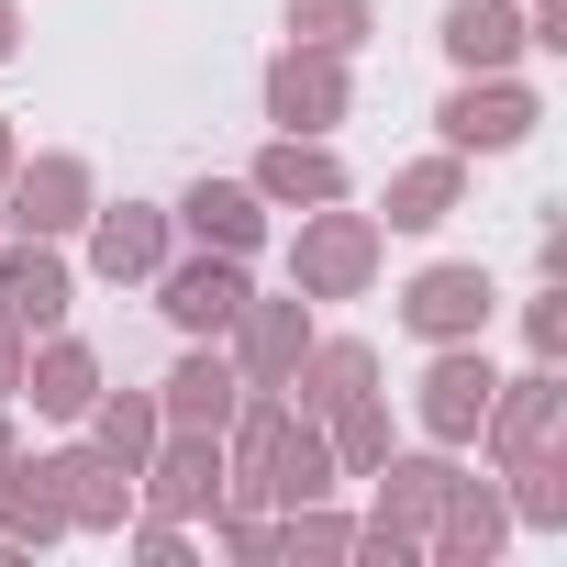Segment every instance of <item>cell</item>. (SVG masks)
<instances>
[{
  "instance_id": "f1b7e54d",
  "label": "cell",
  "mask_w": 567,
  "mask_h": 567,
  "mask_svg": "<svg viewBox=\"0 0 567 567\" xmlns=\"http://www.w3.org/2000/svg\"><path fill=\"white\" fill-rule=\"evenodd\" d=\"M523 346L545 368H567V278H545V301H523Z\"/></svg>"
},
{
  "instance_id": "ba28073f",
  "label": "cell",
  "mask_w": 567,
  "mask_h": 567,
  "mask_svg": "<svg viewBox=\"0 0 567 567\" xmlns=\"http://www.w3.org/2000/svg\"><path fill=\"white\" fill-rule=\"evenodd\" d=\"M323 323H312V301L290 290V301H256L245 290V312L223 323V357H234V379L245 390H290V368H301V346H312Z\"/></svg>"
},
{
  "instance_id": "7402d4cb",
  "label": "cell",
  "mask_w": 567,
  "mask_h": 567,
  "mask_svg": "<svg viewBox=\"0 0 567 567\" xmlns=\"http://www.w3.org/2000/svg\"><path fill=\"white\" fill-rule=\"evenodd\" d=\"M434 45L456 56V79L512 68V56H523V0H445V34H434Z\"/></svg>"
},
{
  "instance_id": "e0dca14e",
  "label": "cell",
  "mask_w": 567,
  "mask_h": 567,
  "mask_svg": "<svg viewBox=\"0 0 567 567\" xmlns=\"http://www.w3.org/2000/svg\"><path fill=\"white\" fill-rule=\"evenodd\" d=\"M56 501H68V534H123L134 523V467H112L101 445H56Z\"/></svg>"
},
{
  "instance_id": "d4e9b609",
  "label": "cell",
  "mask_w": 567,
  "mask_h": 567,
  "mask_svg": "<svg viewBox=\"0 0 567 567\" xmlns=\"http://www.w3.org/2000/svg\"><path fill=\"white\" fill-rule=\"evenodd\" d=\"M323 445H334V478H368V467L401 445V423H390V401H379V390H357V401H334V412H323Z\"/></svg>"
},
{
  "instance_id": "d6a6232c",
  "label": "cell",
  "mask_w": 567,
  "mask_h": 567,
  "mask_svg": "<svg viewBox=\"0 0 567 567\" xmlns=\"http://www.w3.org/2000/svg\"><path fill=\"white\" fill-rule=\"evenodd\" d=\"M12 156H23V145H12V112H0V178H12Z\"/></svg>"
},
{
  "instance_id": "1f68e13d",
  "label": "cell",
  "mask_w": 567,
  "mask_h": 567,
  "mask_svg": "<svg viewBox=\"0 0 567 567\" xmlns=\"http://www.w3.org/2000/svg\"><path fill=\"white\" fill-rule=\"evenodd\" d=\"M23 56V0H0V68Z\"/></svg>"
},
{
  "instance_id": "ffe728a7",
  "label": "cell",
  "mask_w": 567,
  "mask_h": 567,
  "mask_svg": "<svg viewBox=\"0 0 567 567\" xmlns=\"http://www.w3.org/2000/svg\"><path fill=\"white\" fill-rule=\"evenodd\" d=\"M357 390H379V346L368 334H312L301 346V368H290V412H334V401H357Z\"/></svg>"
},
{
  "instance_id": "cb8c5ba5",
  "label": "cell",
  "mask_w": 567,
  "mask_h": 567,
  "mask_svg": "<svg viewBox=\"0 0 567 567\" xmlns=\"http://www.w3.org/2000/svg\"><path fill=\"white\" fill-rule=\"evenodd\" d=\"M0 534H12V545H56V534H68V501H56V467H45V456H12V467H0Z\"/></svg>"
},
{
  "instance_id": "8fae6325",
  "label": "cell",
  "mask_w": 567,
  "mask_h": 567,
  "mask_svg": "<svg viewBox=\"0 0 567 567\" xmlns=\"http://www.w3.org/2000/svg\"><path fill=\"white\" fill-rule=\"evenodd\" d=\"M156 312L178 323V334H223L234 312H245V256H223V245H200V256H167L156 278Z\"/></svg>"
},
{
  "instance_id": "603a6c76",
  "label": "cell",
  "mask_w": 567,
  "mask_h": 567,
  "mask_svg": "<svg viewBox=\"0 0 567 567\" xmlns=\"http://www.w3.org/2000/svg\"><path fill=\"white\" fill-rule=\"evenodd\" d=\"M79 423H90V445H101L112 467H145V456H156V434H167L156 390H112V379H101V401H90Z\"/></svg>"
},
{
  "instance_id": "ac0fdd59",
  "label": "cell",
  "mask_w": 567,
  "mask_h": 567,
  "mask_svg": "<svg viewBox=\"0 0 567 567\" xmlns=\"http://www.w3.org/2000/svg\"><path fill=\"white\" fill-rule=\"evenodd\" d=\"M245 178H256V200H267V212H312V200H346V156H334L323 134H278V145H267Z\"/></svg>"
},
{
  "instance_id": "9a60e30c",
  "label": "cell",
  "mask_w": 567,
  "mask_h": 567,
  "mask_svg": "<svg viewBox=\"0 0 567 567\" xmlns=\"http://www.w3.org/2000/svg\"><path fill=\"white\" fill-rule=\"evenodd\" d=\"M234 401H245V379H234L223 334H189V357L156 379V412H167L178 434H223V423H234Z\"/></svg>"
},
{
  "instance_id": "7c38bea8",
  "label": "cell",
  "mask_w": 567,
  "mask_h": 567,
  "mask_svg": "<svg viewBox=\"0 0 567 567\" xmlns=\"http://www.w3.org/2000/svg\"><path fill=\"white\" fill-rule=\"evenodd\" d=\"M267 123H278V134H334V123H346V56L278 45V56H267Z\"/></svg>"
},
{
  "instance_id": "83f0119b",
  "label": "cell",
  "mask_w": 567,
  "mask_h": 567,
  "mask_svg": "<svg viewBox=\"0 0 567 567\" xmlns=\"http://www.w3.org/2000/svg\"><path fill=\"white\" fill-rule=\"evenodd\" d=\"M379 34L368 0H290V45H323V56H357Z\"/></svg>"
},
{
  "instance_id": "9c48e42d",
  "label": "cell",
  "mask_w": 567,
  "mask_h": 567,
  "mask_svg": "<svg viewBox=\"0 0 567 567\" xmlns=\"http://www.w3.org/2000/svg\"><path fill=\"white\" fill-rule=\"evenodd\" d=\"M489 312H501V290L478 256H445L401 290V334H423V346H467V334H489Z\"/></svg>"
},
{
  "instance_id": "4dcf8cb0",
  "label": "cell",
  "mask_w": 567,
  "mask_h": 567,
  "mask_svg": "<svg viewBox=\"0 0 567 567\" xmlns=\"http://www.w3.org/2000/svg\"><path fill=\"white\" fill-rule=\"evenodd\" d=\"M12 390H23V334L0 323V401H12Z\"/></svg>"
},
{
  "instance_id": "5b68a950",
  "label": "cell",
  "mask_w": 567,
  "mask_h": 567,
  "mask_svg": "<svg viewBox=\"0 0 567 567\" xmlns=\"http://www.w3.org/2000/svg\"><path fill=\"white\" fill-rule=\"evenodd\" d=\"M478 445H489V467H523V456H556L567 445V379L534 357L523 379H501L489 390V412H478Z\"/></svg>"
},
{
  "instance_id": "2e32d148",
  "label": "cell",
  "mask_w": 567,
  "mask_h": 567,
  "mask_svg": "<svg viewBox=\"0 0 567 567\" xmlns=\"http://www.w3.org/2000/svg\"><path fill=\"white\" fill-rule=\"evenodd\" d=\"M12 401H34L45 423H79V412L101 401V357L56 323V334H34V346H23V390H12Z\"/></svg>"
},
{
  "instance_id": "7a4b0ae2",
  "label": "cell",
  "mask_w": 567,
  "mask_h": 567,
  "mask_svg": "<svg viewBox=\"0 0 567 567\" xmlns=\"http://www.w3.org/2000/svg\"><path fill=\"white\" fill-rule=\"evenodd\" d=\"M379 256H390L379 212H346V200H312V212H301V234H290V290H301V301H368V278H379Z\"/></svg>"
},
{
  "instance_id": "8992f818",
  "label": "cell",
  "mask_w": 567,
  "mask_h": 567,
  "mask_svg": "<svg viewBox=\"0 0 567 567\" xmlns=\"http://www.w3.org/2000/svg\"><path fill=\"white\" fill-rule=\"evenodd\" d=\"M134 512H167V523H212L223 512V434H156V456L134 467Z\"/></svg>"
},
{
  "instance_id": "4fadbf2b",
  "label": "cell",
  "mask_w": 567,
  "mask_h": 567,
  "mask_svg": "<svg viewBox=\"0 0 567 567\" xmlns=\"http://www.w3.org/2000/svg\"><path fill=\"white\" fill-rule=\"evenodd\" d=\"M68 301H79L68 256H56L45 234H12V256H0V323L34 346V334H56V323H68Z\"/></svg>"
},
{
  "instance_id": "d6986e66",
  "label": "cell",
  "mask_w": 567,
  "mask_h": 567,
  "mask_svg": "<svg viewBox=\"0 0 567 567\" xmlns=\"http://www.w3.org/2000/svg\"><path fill=\"white\" fill-rule=\"evenodd\" d=\"M189 245H223V256H256L267 245V200H256V178H189V200L167 212Z\"/></svg>"
},
{
  "instance_id": "44dd1931",
  "label": "cell",
  "mask_w": 567,
  "mask_h": 567,
  "mask_svg": "<svg viewBox=\"0 0 567 567\" xmlns=\"http://www.w3.org/2000/svg\"><path fill=\"white\" fill-rule=\"evenodd\" d=\"M456 200H467V156H456V145H445V156H412V167L390 178V200H379V234H434Z\"/></svg>"
},
{
  "instance_id": "6da1fadb",
  "label": "cell",
  "mask_w": 567,
  "mask_h": 567,
  "mask_svg": "<svg viewBox=\"0 0 567 567\" xmlns=\"http://www.w3.org/2000/svg\"><path fill=\"white\" fill-rule=\"evenodd\" d=\"M445 478H456V445H423V456H379L368 467V489H379V512L357 523V556L368 567H412L423 556V534H434V512H445Z\"/></svg>"
},
{
  "instance_id": "3957f363",
  "label": "cell",
  "mask_w": 567,
  "mask_h": 567,
  "mask_svg": "<svg viewBox=\"0 0 567 567\" xmlns=\"http://www.w3.org/2000/svg\"><path fill=\"white\" fill-rule=\"evenodd\" d=\"M90 200H101L90 156H12V178H0V234H45V245H68V234L90 223Z\"/></svg>"
},
{
  "instance_id": "277c9868",
  "label": "cell",
  "mask_w": 567,
  "mask_h": 567,
  "mask_svg": "<svg viewBox=\"0 0 567 567\" xmlns=\"http://www.w3.org/2000/svg\"><path fill=\"white\" fill-rule=\"evenodd\" d=\"M445 145L456 156H512V145H534V123H545V101L512 79V68H478V79H456L445 90Z\"/></svg>"
},
{
  "instance_id": "5bb4252c",
  "label": "cell",
  "mask_w": 567,
  "mask_h": 567,
  "mask_svg": "<svg viewBox=\"0 0 567 567\" xmlns=\"http://www.w3.org/2000/svg\"><path fill=\"white\" fill-rule=\"evenodd\" d=\"M512 545V501H501V478H445V512H434V534H423V556L434 567H489Z\"/></svg>"
},
{
  "instance_id": "484cf974",
  "label": "cell",
  "mask_w": 567,
  "mask_h": 567,
  "mask_svg": "<svg viewBox=\"0 0 567 567\" xmlns=\"http://www.w3.org/2000/svg\"><path fill=\"white\" fill-rule=\"evenodd\" d=\"M501 501H512V523H523V534H567V445H556V456L501 467Z\"/></svg>"
},
{
  "instance_id": "30bf717a",
  "label": "cell",
  "mask_w": 567,
  "mask_h": 567,
  "mask_svg": "<svg viewBox=\"0 0 567 567\" xmlns=\"http://www.w3.org/2000/svg\"><path fill=\"white\" fill-rule=\"evenodd\" d=\"M79 234H90V267L112 278V290H145V278L178 256V223H167L156 200H90Z\"/></svg>"
},
{
  "instance_id": "52a82bcc",
  "label": "cell",
  "mask_w": 567,
  "mask_h": 567,
  "mask_svg": "<svg viewBox=\"0 0 567 567\" xmlns=\"http://www.w3.org/2000/svg\"><path fill=\"white\" fill-rule=\"evenodd\" d=\"M489 390H501V368H489V346H478V334H467V346H434V368H423V390H412L423 445H478Z\"/></svg>"
},
{
  "instance_id": "f546056e",
  "label": "cell",
  "mask_w": 567,
  "mask_h": 567,
  "mask_svg": "<svg viewBox=\"0 0 567 567\" xmlns=\"http://www.w3.org/2000/svg\"><path fill=\"white\" fill-rule=\"evenodd\" d=\"M123 534H134V556H145V567H178V556H189V523H167V512H134Z\"/></svg>"
},
{
  "instance_id": "836d02e7",
  "label": "cell",
  "mask_w": 567,
  "mask_h": 567,
  "mask_svg": "<svg viewBox=\"0 0 567 567\" xmlns=\"http://www.w3.org/2000/svg\"><path fill=\"white\" fill-rule=\"evenodd\" d=\"M23 556H34V545H12V534H0V567H23Z\"/></svg>"
},
{
  "instance_id": "4316f807",
  "label": "cell",
  "mask_w": 567,
  "mask_h": 567,
  "mask_svg": "<svg viewBox=\"0 0 567 567\" xmlns=\"http://www.w3.org/2000/svg\"><path fill=\"white\" fill-rule=\"evenodd\" d=\"M267 556H312V567H334V556H357V523L334 512V501H290L267 523Z\"/></svg>"
}]
</instances>
